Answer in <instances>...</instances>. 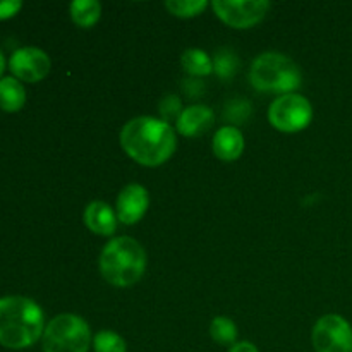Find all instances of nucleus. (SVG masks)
<instances>
[{
	"label": "nucleus",
	"instance_id": "5701e85b",
	"mask_svg": "<svg viewBox=\"0 0 352 352\" xmlns=\"http://www.w3.org/2000/svg\"><path fill=\"white\" fill-rule=\"evenodd\" d=\"M23 7V2L19 0H0V19H9L16 16Z\"/></svg>",
	"mask_w": 352,
	"mask_h": 352
},
{
	"label": "nucleus",
	"instance_id": "0eeeda50",
	"mask_svg": "<svg viewBox=\"0 0 352 352\" xmlns=\"http://www.w3.org/2000/svg\"><path fill=\"white\" fill-rule=\"evenodd\" d=\"M311 342L316 352H352V327L340 315H325L313 327Z\"/></svg>",
	"mask_w": 352,
	"mask_h": 352
},
{
	"label": "nucleus",
	"instance_id": "f257e3e1",
	"mask_svg": "<svg viewBox=\"0 0 352 352\" xmlns=\"http://www.w3.org/2000/svg\"><path fill=\"white\" fill-rule=\"evenodd\" d=\"M120 146L138 164L158 167L174 155L177 138L167 120L141 116L131 119L122 127Z\"/></svg>",
	"mask_w": 352,
	"mask_h": 352
},
{
	"label": "nucleus",
	"instance_id": "f3484780",
	"mask_svg": "<svg viewBox=\"0 0 352 352\" xmlns=\"http://www.w3.org/2000/svg\"><path fill=\"white\" fill-rule=\"evenodd\" d=\"M210 336L215 342L222 344V346H234L237 339V327L227 316H217L210 325Z\"/></svg>",
	"mask_w": 352,
	"mask_h": 352
},
{
	"label": "nucleus",
	"instance_id": "393cba45",
	"mask_svg": "<svg viewBox=\"0 0 352 352\" xmlns=\"http://www.w3.org/2000/svg\"><path fill=\"white\" fill-rule=\"evenodd\" d=\"M229 352H260L256 349V346L251 342H237L230 347Z\"/></svg>",
	"mask_w": 352,
	"mask_h": 352
},
{
	"label": "nucleus",
	"instance_id": "a211bd4d",
	"mask_svg": "<svg viewBox=\"0 0 352 352\" xmlns=\"http://www.w3.org/2000/svg\"><path fill=\"white\" fill-rule=\"evenodd\" d=\"M237 69H239V58L234 52L222 48V50L217 52L215 58H213V71L217 72V76L222 79H230L236 76Z\"/></svg>",
	"mask_w": 352,
	"mask_h": 352
},
{
	"label": "nucleus",
	"instance_id": "9b49d317",
	"mask_svg": "<svg viewBox=\"0 0 352 352\" xmlns=\"http://www.w3.org/2000/svg\"><path fill=\"white\" fill-rule=\"evenodd\" d=\"M215 122V113L206 105H191L182 110L177 119V131L182 136L198 138Z\"/></svg>",
	"mask_w": 352,
	"mask_h": 352
},
{
	"label": "nucleus",
	"instance_id": "a878e982",
	"mask_svg": "<svg viewBox=\"0 0 352 352\" xmlns=\"http://www.w3.org/2000/svg\"><path fill=\"white\" fill-rule=\"evenodd\" d=\"M3 67H6V58H3V54H2V50H0V76H2V72H3Z\"/></svg>",
	"mask_w": 352,
	"mask_h": 352
},
{
	"label": "nucleus",
	"instance_id": "ddd939ff",
	"mask_svg": "<svg viewBox=\"0 0 352 352\" xmlns=\"http://www.w3.org/2000/svg\"><path fill=\"white\" fill-rule=\"evenodd\" d=\"M117 213L103 201H91L85 210V223L91 232L112 236L117 229Z\"/></svg>",
	"mask_w": 352,
	"mask_h": 352
},
{
	"label": "nucleus",
	"instance_id": "4be33fe9",
	"mask_svg": "<svg viewBox=\"0 0 352 352\" xmlns=\"http://www.w3.org/2000/svg\"><path fill=\"white\" fill-rule=\"evenodd\" d=\"M237 113H241V119H248L251 113V107L248 102H241V100H237V102H232L230 103V107L227 109V117H229L230 120H239V116Z\"/></svg>",
	"mask_w": 352,
	"mask_h": 352
},
{
	"label": "nucleus",
	"instance_id": "2eb2a0df",
	"mask_svg": "<svg viewBox=\"0 0 352 352\" xmlns=\"http://www.w3.org/2000/svg\"><path fill=\"white\" fill-rule=\"evenodd\" d=\"M71 17L78 26L91 28L102 14V6L96 0H74L69 7Z\"/></svg>",
	"mask_w": 352,
	"mask_h": 352
},
{
	"label": "nucleus",
	"instance_id": "9d476101",
	"mask_svg": "<svg viewBox=\"0 0 352 352\" xmlns=\"http://www.w3.org/2000/svg\"><path fill=\"white\" fill-rule=\"evenodd\" d=\"M150 206V195L141 184H127L117 196V219L126 226L140 222Z\"/></svg>",
	"mask_w": 352,
	"mask_h": 352
},
{
	"label": "nucleus",
	"instance_id": "aec40b11",
	"mask_svg": "<svg viewBox=\"0 0 352 352\" xmlns=\"http://www.w3.org/2000/svg\"><path fill=\"white\" fill-rule=\"evenodd\" d=\"M95 352H126V340L112 330H100L93 340Z\"/></svg>",
	"mask_w": 352,
	"mask_h": 352
},
{
	"label": "nucleus",
	"instance_id": "b1692460",
	"mask_svg": "<svg viewBox=\"0 0 352 352\" xmlns=\"http://www.w3.org/2000/svg\"><path fill=\"white\" fill-rule=\"evenodd\" d=\"M184 88H186V91L192 96V98H198L199 93L203 91L201 81H186Z\"/></svg>",
	"mask_w": 352,
	"mask_h": 352
},
{
	"label": "nucleus",
	"instance_id": "423d86ee",
	"mask_svg": "<svg viewBox=\"0 0 352 352\" xmlns=\"http://www.w3.org/2000/svg\"><path fill=\"white\" fill-rule=\"evenodd\" d=\"M268 120L282 133H299L311 124L313 107L298 93L280 95L268 109Z\"/></svg>",
	"mask_w": 352,
	"mask_h": 352
},
{
	"label": "nucleus",
	"instance_id": "dca6fc26",
	"mask_svg": "<svg viewBox=\"0 0 352 352\" xmlns=\"http://www.w3.org/2000/svg\"><path fill=\"white\" fill-rule=\"evenodd\" d=\"M182 67L191 76H208L213 72V60L199 48H188L182 54Z\"/></svg>",
	"mask_w": 352,
	"mask_h": 352
},
{
	"label": "nucleus",
	"instance_id": "6e6552de",
	"mask_svg": "<svg viewBox=\"0 0 352 352\" xmlns=\"http://www.w3.org/2000/svg\"><path fill=\"white\" fill-rule=\"evenodd\" d=\"M217 17L236 30H246L260 23L267 14V0H213Z\"/></svg>",
	"mask_w": 352,
	"mask_h": 352
},
{
	"label": "nucleus",
	"instance_id": "f8f14e48",
	"mask_svg": "<svg viewBox=\"0 0 352 352\" xmlns=\"http://www.w3.org/2000/svg\"><path fill=\"white\" fill-rule=\"evenodd\" d=\"M244 136L237 127L226 126L220 127L213 138V153L223 162H232L243 155Z\"/></svg>",
	"mask_w": 352,
	"mask_h": 352
},
{
	"label": "nucleus",
	"instance_id": "4468645a",
	"mask_svg": "<svg viewBox=\"0 0 352 352\" xmlns=\"http://www.w3.org/2000/svg\"><path fill=\"white\" fill-rule=\"evenodd\" d=\"M26 102V89L19 79L6 76L0 79V109L6 112H17Z\"/></svg>",
	"mask_w": 352,
	"mask_h": 352
},
{
	"label": "nucleus",
	"instance_id": "20e7f679",
	"mask_svg": "<svg viewBox=\"0 0 352 352\" xmlns=\"http://www.w3.org/2000/svg\"><path fill=\"white\" fill-rule=\"evenodd\" d=\"M250 81L258 91L289 95L301 86V69L280 52H265L251 64Z\"/></svg>",
	"mask_w": 352,
	"mask_h": 352
},
{
	"label": "nucleus",
	"instance_id": "39448f33",
	"mask_svg": "<svg viewBox=\"0 0 352 352\" xmlns=\"http://www.w3.org/2000/svg\"><path fill=\"white\" fill-rule=\"evenodd\" d=\"M89 344L88 323L72 313L55 316L43 332V352H88Z\"/></svg>",
	"mask_w": 352,
	"mask_h": 352
},
{
	"label": "nucleus",
	"instance_id": "412c9836",
	"mask_svg": "<svg viewBox=\"0 0 352 352\" xmlns=\"http://www.w3.org/2000/svg\"><path fill=\"white\" fill-rule=\"evenodd\" d=\"M160 112L164 113L167 119H179V116L182 113L181 100L174 95L167 96V98L160 103Z\"/></svg>",
	"mask_w": 352,
	"mask_h": 352
},
{
	"label": "nucleus",
	"instance_id": "6ab92c4d",
	"mask_svg": "<svg viewBox=\"0 0 352 352\" xmlns=\"http://www.w3.org/2000/svg\"><path fill=\"white\" fill-rule=\"evenodd\" d=\"M206 0H167L165 7L177 17H195L206 9Z\"/></svg>",
	"mask_w": 352,
	"mask_h": 352
},
{
	"label": "nucleus",
	"instance_id": "f03ea898",
	"mask_svg": "<svg viewBox=\"0 0 352 352\" xmlns=\"http://www.w3.org/2000/svg\"><path fill=\"white\" fill-rule=\"evenodd\" d=\"M45 332L40 306L30 298H0V344L9 349H26L38 342Z\"/></svg>",
	"mask_w": 352,
	"mask_h": 352
},
{
	"label": "nucleus",
	"instance_id": "7ed1b4c3",
	"mask_svg": "<svg viewBox=\"0 0 352 352\" xmlns=\"http://www.w3.org/2000/svg\"><path fill=\"white\" fill-rule=\"evenodd\" d=\"M146 270V253L133 237L109 241L100 254V272L109 284L131 287L141 280Z\"/></svg>",
	"mask_w": 352,
	"mask_h": 352
},
{
	"label": "nucleus",
	"instance_id": "1a4fd4ad",
	"mask_svg": "<svg viewBox=\"0 0 352 352\" xmlns=\"http://www.w3.org/2000/svg\"><path fill=\"white\" fill-rule=\"evenodd\" d=\"M9 67L16 79L36 82L50 72L52 62L47 52L36 47H23L10 55Z\"/></svg>",
	"mask_w": 352,
	"mask_h": 352
}]
</instances>
